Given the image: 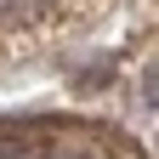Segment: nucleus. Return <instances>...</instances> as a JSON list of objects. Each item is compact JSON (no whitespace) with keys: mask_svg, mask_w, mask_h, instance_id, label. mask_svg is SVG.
Returning a JSON list of instances; mask_svg holds the SVG:
<instances>
[{"mask_svg":"<svg viewBox=\"0 0 159 159\" xmlns=\"http://www.w3.org/2000/svg\"><path fill=\"white\" fill-rule=\"evenodd\" d=\"M6 11H17V0H0V17H6Z\"/></svg>","mask_w":159,"mask_h":159,"instance_id":"nucleus-1","label":"nucleus"}]
</instances>
